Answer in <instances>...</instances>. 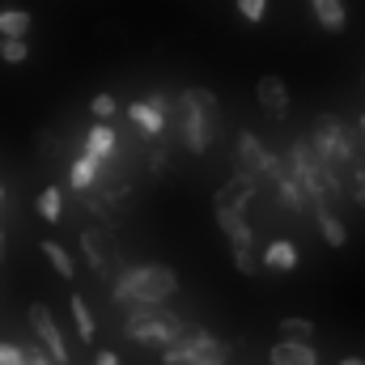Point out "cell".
<instances>
[{"instance_id":"603a6c76","label":"cell","mask_w":365,"mask_h":365,"mask_svg":"<svg viewBox=\"0 0 365 365\" xmlns=\"http://www.w3.org/2000/svg\"><path fill=\"white\" fill-rule=\"evenodd\" d=\"M280 336L284 340H314V323L310 319H280Z\"/></svg>"},{"instance_id":"d590c367","label":"cell","mask_w":365,"mask_h":365,"mask_svg":"<svg viewBox=\"0 0 365 365\" xmlns=\"http://www.w3.org/2000/svg\"><path fill=\"white\" fill-rule=\"evenodd\" d=\"M0 195H4V187H0Z\"/></svg>"},{"instance_id":"3957f363","label":"cell","mask_w":365,"mask_h":365,"mask_svg":"<svg viewBox=\"0 0 365 365\" xmlns=\"http://www.w3.org/2000/svg\"><path fill=\"white\" fill-rule=\"evenodd\" d=\"M182 331H187V327H182L179 314L158 310V306H132V310H128V319H123V336H128V340H136V344H153V349H162V344L179 340Z\"/></svg>"},{"instance_id":"7402d4cb","label":"cell","mask_w":365,"mask_h":365,"mask_svg":"<svg viewBox=\"0 0 365 365\" xmlns=\"http://www.w3.org/2000/svg\"><path fill=\"white\" fill-rule=\"evenodd\" d=\"M0 60L4 64H26L30 60V43L26 38H0Z\"/></svg>"},{"instance_id":"ba28073f","label":"cell","mask_w":365,"mask_h":365,"mask_svg":"<svg viewBox=\"0 0 365 365\" xmlns=\"http://www.w3.org/2000/svg\"><path fill=\"white\" fill-rule=\"evenodd\" d=\"M238 166L259 179V175H272L276 166H280V158L264 149V140L255 132H238Z\"/></svg>"},{"instance_id":"1f68e13d","label":"cell","mask_w":365,"mask_h":365,"mask_svg":"<svg viewBox=\"0 0 365 365\" xmlns=\"http://www.w3.org/2000/svg\"><path fill=\"white\" fill-rule=\"evenodd\" d=\"M149 166H153V170H162V166H166V153H162V149H153V158H149Z\"/></svg>"},{"instance_id":"cb8c5ba5","label":"cell","mask_w":365,"mask_h":365,"mask_svg":"<svg viewBox=\"0 0 365 365\" xmlns=\"http://www.w3.org/2000/svg\"><path fill=\"white\" fill-rule=\"evenodd\" d=\"M234 4H238V13H242L251 26H259V21L268 17V0H234Z\"/></svg>"},{"instance_id":"7c38bea8","label":"cell","mask_w":365,"mask_h":365,"mask_svg":"<svg viewBox=\"0 0 365 365\" xmlns=\"http://www.w3.org/2000/svg\"><path fill=\"white\" fill-rule=\"evenodd\" d=\"M297 259H302V255H297V247H293L289 238H276V242H268V247L259 251V264L272 268V272H293Z\"/></svg>"},{"instance_id":"8fae6325","label":"cell","mask_w":365,"mask_h":365,"mask_svg":"<svg viewBox=\"0 0 365 365\" xmlns=\"http://www.w3.org/2000/svg\"><path fill=\"white\" fill-rule=\"evenodd\" d=\"M268 361L272 365H319V353H314L310 340H280V344H272Z\"/></svg>"},{"instance_id":"d4e9b609","label":"cell","mask_w":365,"mask_h":365,"mask_svg":"<svg viewBox=\"0 0 365 365\" xmlns=\"http://www.w3.org/2000/svg\"><path fill=\"white\" fill-rule=\"evenodd\" d=\"M115 110H119V102H115L110 93H93L90 98V115H98V119H110Z\"/></svg>"},{"instance_id":"e575fe53","label":"cell","mask_w":365,"mask_h":365,"mask_svg":"<svg viewBox=\"0 0 365 365\" xmlns=\"http://www.w3.org/2000/svg\"><path fill=\"white\" fill-rule=\"evenodd\" d=\"M361 132H365V115H361Z\"/></svg>"},{"instance_id":"30bf717a","label":"cell","mask_w":365,"mask_h":365,"mask_svg":"<svg viewBox=\"0 0 365 365\" xmlns=\"http://www.w3.org/2000/svg\"><path fill=\"white\" fill-rule=\"evenodd\" d=\"M255 102L272 115V119H284L289 115V86L280 77H259L255 81Z\"/></svg>"},{"instance_id":"f1b7e54d","label":"cell","mask_w":365,"mask_h":365,"mask_svg":"<svg viewBox=\"0 0 365 365\" xmlns=\"http://www.w3.org/2000/svg\"><path fill=\"white\" fill-rule=\"evenodd\" d=\"M26 365H60V361H56L47 349H43V353H38V349H30V353H26Z\"/></svg>"},{"instance_id":"9a60e30c","label":"cell","mask_w":365,"mask_h":365,"mask_svg":"<svg viewBox=\"0 0 365 365\" xmlns=\"http://www.w3.org/2000/svg\"><path fill=\"white\" fill-rule=\"evenodd\" d=\"M310 9H314V21H319L323 30H331V34H340V30L349 26L344 0H310Z\"/></svg>"},{"instance_id":"f546056e","label":"cell","mask_w":365,"mask_h":365,"mask_svg":"<svg viewBox=\"0 0 365 365\" xmlns=\"http://www.w3.org/2000/svg\"><path fill=\"white\" fill-rule=\"evenodd\" d=\"M93 365H119V357H115V353H102V349H98V353H93Z\"/></svg>"},{"instance_id":"4316f807","label":"cell","mask_w":365,"mask_h":365,"mask_svg":"<svg viewBox=\"0 0 365 365\" xmlns=\"http://www.w3.org/2000/svg\"><path fill=\"white\" fill-rule=\"evenodd\" d=\"M81 242H86V255H90V268H93V272H102V268H106V255L98 251V238H93V234H86Z\"/></svg>"},{"instance_id":"d6986e66","label":"cell","mask_w":365,"mask_h":365,"mask_svg":"<svg viewBox=\"0 0 365 365\" xmlns=\"http://www.w3.org/2000/svg\"><path fill=\"white\" fill-rule=\"evenodd\" d=\"M38 251H43V255H47V264H51V268H56V272L64 276V280H73V276H77V264H73V255H68V251H64V247H60V242H56V238H47V242H43V247H38Z\"/></svg>"},{"instance_id":"484cf974","label":"cell","mask_w":365,"mask_h":365,"mask_svg":"<svg viewBox=\"0 0 365 365\" xmlns=\"http://www.w3.org/2000/svg\"><path fill=\"white\" fill-rule=\"evenodd\" d=\"M349 195H353V200L365 208V162H361V158L353 162V187H349Z\"/></svg>"},{"instance_id":"4dcf8cb0","label":"cell","mask_w":365,"mask_h":365,"mask_svg":"<svg viewBox=\"0 0 365 365\" xmlns=\"http://www.w3.org/2000/svg\"><path fill=\"white\" fill-rule=\"evenodd\" d=\"M149 102H153L158 110H170V98H166V93H149Z\"/></svg>"},{"instance_id":"6da1fadb","label":"cell","mask_w":365,"mask_h":365,"mask_svg":"<svg viewBox=\"0 0 365 365\" xmlns=\"http://www.w3.org/2000/svg\"><path fill=\"white\" fill-rule=\"evenodd\" d=\"M175 128L182 136V149L187 153H208L217 128H221V102L212 90H182L175 102Z\"/></svg>"},{"instance_id":"4fadbf2b","label":"cell","mask_w":365,"mask_h":365,"mask_svg":"<svg viewBox=\"0 0 365 365\" xmlns=\"http://www.w3.org/2000/svg\"><path fill=\"white\" fill-rule=\"evenodd\" d=\"M128 115H132V123H136L145 136H162V132H166V110H158L149 98H145V102H132Z\"/></svg>"},{"instance_id":"836d02e7","label":"cell","mask_w":365,"mask_h":365,"mask_svg":"<svg viewBox=\"0 0 365 365\" xmlns=\"http://www.w3.org/2000/svg\"><path fill=\"white\" fill-rule=\"evenodd\" d=\"M0 255H4V230H0Z\"/></svg>"},{"instance_id":"e0dca14e","label":"cell","mask_w":365,"mask_h":365,"mask_svg":"<svg viewBox=\"0 0 365 365\" xmlns=\"http://www.w3.org/2000/svg\"><path fill=\"white\" fill-rule=\"evenodd\" d=\"M314 221H319V234H323L327 247H344L349 242V230H344V221L331 208H314Z\"/></svg>"},{"instance_id":"ffe728a7","label":"cell","mask_w":365,"mask_h":365,"mask_svg":"<svg viewBox=\"0 0 365 365\" xmlns=\"http://www.w3.org/2000/svg\"><path fill=\"white\" fill-rule=\"evenodd\" d=\"M38 212H43L47 225L64 221V191H60V187H43V191H38Z\"/></svg>"},{"instance_id":"8992f818","label":"cell","mask_w":365,"mask_h":365,"mask_svg":"<svg viewBox=\"0 0 365 365\" xmlns=\"http://www.w3.org/2000/svg\"><path fill=\"white\" fill-rule=\"evenodd\" d=\"M310 145H314L331 166H340V170L357 162V145H353L349 128H344L340 119H331V115H319V119H314V128H310Z\"/></svg>"},{"instance_id":"ac0fdd59","label":"cell","mask_w":365,"mask_h":365,"mask_svg":"<svg viewBox=\"0 0 365 365\" xmlns=\"http://www.w3.org/2000/svg\"><path fill=\"white\" fill-rule=\"evenodd\" d=\"M98 179H102V162L90 158V153H81V158L73 162V170H68V182H73L77 191H90Z\"/></svg>"},{"instance_id":"7a4b0ae2","label":"cell","mask_w":365,"mask_h":365,"mask_svg":"<svg viewBox=\"0 0 365 365\" xmlns=\"http://www.w3.org/2000/svg\"><path fill=\"white\" fill-rule=\"evenodd\" d=\"M179 289V272L166 268V264H140V268H128L119 276V284L110 289L115 306H162L170 293Z\"/></svg>"},{"instance_id":"52a82bcc","label":"cell","mask_w":365,"mask_h":365,"mask_svg":"<svg viewBox=\"0 0 365 365\" xmlns=\"http://www.w3.org/2000/svg\"><path fill=\"white\" fill-rule=\"evenodd\" d=\"M30 327H34V336L43 340V349H47L56 361L68 365V344H64V331L56 327V319H51V310H47L43 302H34V306H30Z\"/></svg>"},{"instance_id":"9c48e42d","label":"cell","mask_w":365,"mask_h":365,"mask_svg":"<svg viewBox=\"0 0 365 365\" xmlns=\"http://www.w3.org/2000/svg\"><path fill=\"white\" fill-rule=\"evenodd\" d=\"M268 179H272V187H276V200H280L289 212H306V208H310V195H306V187H302V179L289 170V162H284V158H280V166H276Z\"/></svg>"},{"instance_id":"277c9868","label":"cell","mask_w":365,"mask_h":365,"mask_svg":"<svg viewBox=\"0 0 365 365\" xmlns=\"http://www.w3.org/2000/svg\"><path fill=\"white\" fill-rule=\"evenodd\" d=\"M217 225H221V234L230 238V259H234V268H238L242 276H255L264 264H259L255 234H251L242 208H238V204H217Z\"/></svg>"},{"instance_id":"83f0119b","label":"cell","mask_w":365,"mask_h":365,"mask_svg":"<svg viewBox=\"0 0 365 365\" xmlns=\"http://www.w3.org/2000/svg\"><path fill=\"white\" fill-rule=\"evenodd\" d=\"M0 365H26V349H17V344H0Z\"/></svg>"},{"instance_id":"44dd1931","label":"cell","mask_w":365,"mask_h":365,"mask_svg":"<svg viewBox=\"0 0 365 365\" xmlns=\"http://www.w3.org/2000/svg\"><path fill=\"white\" fill-rule=\"evenodd\" d=\"M68 306H73V319H77V336H81L86 344H93V336H98V331H93V314H90V306H86V297H77V293H73V302H68Z\"/></svg>"},{"instance_id":"2e32d148","label":"cell","mask_w":365,"mask_h":365,"mask_svg":"<svg viewBox=\"0 0 365 365\" xmlns=\"http://www.w3.org/2000/svg\"><path fill=\"white\" fill-rule=\"evenodd\" d=\"M30 34V13L21 4H4L0 9V38H26Z\"/></svg>"},{"instance_id":"d6a6232c","label":"cell","mask_w":365,"mask_h":365,"mask_svg":"<svg viewBox=\"0 0 365 365\" xmlns=\"http://www.w3.org/2000/svg\"><path fill=\"white\" fill-rule=\"evenodd\" d=\"M340 365H365V361H361V357H344Z\"/></svg>"},{"instance_id":"5bb4252c","label":"cell","mask_w":365,"mask_h":365,"mask_svg":"<svg viewBox=\"0 0 365 365\" xmlns=\"http://www.w3.org/2000/svg\"><path fill=\"white\" fill-rule=\"evenodd\" d=\"M86 153L98 158V162H110L115 158V128L106 123V119H98L90 128V136H86Z\"/></svg>"},{"instance_id":"5b68a950","label":"cell","mask_w":365,"mask_h":365,"mask_svg":"<svg viewBox=\"0 0 365 365\" xmlns=\"http://www.w3.org/2000/svg\"><path fill=\"white\" fill-rule=\"evenodd\" d=\"M230 344L212 331H182L179 340L162 344V365H225Z\"/></svg>"}]
</instances>
